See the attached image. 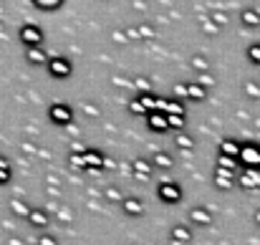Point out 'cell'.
<instances>
[{"instance_id":"6da1fadb","label":"cell","mask_w":260,"mask_h":245,"mask_svg":"<svg viewBox=\"0 0 260 245\" xmlns=\"http://www.w3.org/2000/svg\"><path fill=\"white\" fill-rule=\"evenodd\" d=\"M245 162L250 164V167H255V164L260 167V149H255V147H248V149H245Z\"/></svg>"}]
</instances>
